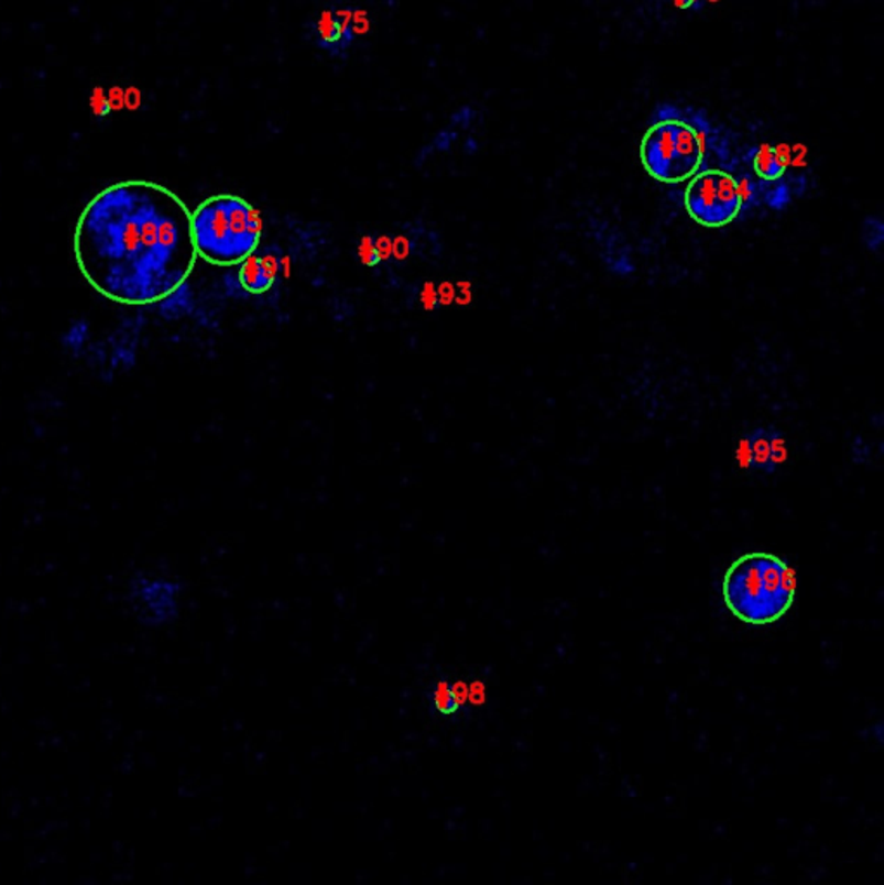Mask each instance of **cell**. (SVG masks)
I'll list each match as a JSON object with an SVG mask.
<instances>
[{
	"mask_svg": "<svg viewBox=\"0 0 884 885\" xmlns=\"http://www.w3.org/2000/svg\"><path fill=\"white\" fill-rule=\"evenodd\" d=\"M73 254L81 277L102 298L154 305L174 296L198 262L193 211L156 182H118L85 206Z\"/></svg>",
	"mask_w": 884,
	"mask_h": 885,
	"instance_id": "6da1fadb",
	"label": "cell"
},
{
	"mask_svg": "<svg viewBox=\"0 0 884 885\" xmlns=\"http://www.w3.org/2000/svg\"><path fill=\"white\" fill-rule=\"evenodd\" d=\"M711 127L701 111L663 105L642 135L639 156L654 181L683 184L705 165L710 150Z\"/></svg>",
	"mask_w": 884,
	"mask_h": 885,
	"instance_id": "7a4b0ae2",
	"label": "cell"
},
{
	"mask_svg": "<svg viewBox=\"0 0 884 885\" xmlns=\"http://www.w3.org/2000/svg\"><path fill=\"white\" fill-rule=\"evenodd\" d=\"M722 593L727 609L743 623H775L795 602V571L772 554H744L727 569Z\"/></svg>",
	"mask_w": 884,
	"mask_h": 885,
	"instance_id": "3957f363",
	"label": "cell"
},
{
	"mask_svg": "<svg viewBox=\"0 0 884 885\" xmlns=\"http://www.w3.org/2000/svg\"><path fill=\"white\" fill-rule=\"evenodd\" d=\"M193 233L198 256L205 262L236 266L259 250L263 221L247 199L218 194L194 210Z\"/></svg>",
	"mask_w": 884,
	"mask_h": 885,
	"instance_id": "277c9868",
	"label": "cell"
},
{
	"mask_svg": "<svg viewBox=\"0 0 884 885\" xmlns=\"http://www.w3.org/2000/svg\"><path fill=\"white\" fill-rule=\"evenodd\" d=\"M687 214L699 226L720 229L738 218L744 208L738 177L722 168H701L684 190Z\"/></svg>",
	"mask_w": 884,
	"mask_h": 885,
	"instance_id": "5b68a950",
	"label": "cell"
},
{
	"mask_svg": "<svg viewBox=\"0 0 884 885\" xmlns=\"http://www.w3.org/2000/svg\"><path fill=\"white\" fill-rule=\"evenodd\" d=\"M182 584L165 576L135 572L129 583L127 602L133 616L144 626L160 629L177 620Z\"/></svg>",
	"mask_w": 884,
	"mask_h": 885,
	"instance_id": "8992f818",
	"label": "cell"
},
{
	"mask_svg": "<svg viewBox=\"0 0 884 885\" xmlns=\"http://www.w3.org/2000/svg\"><path fill=\"white\" fill-rule=\"evenodd\" d=\"M739 462L763 474H774L787 459L784 433L775 427H756L738 447Z\"/></svg>",
	"mask_w": 884,
	"mask_h": 885,
	"instance_id": "52a82bcc",
	"label": "cell"
},
{
	"mask_svg": "<svg viewBox=\"0 0 884 885\" xmlns=\"http://www.w3.org/2000/svg\"><path fill=\"white\" fill-rule=\"evenodd\" d=\"M356 17L350 9H324L312 21V36L317 47L331 56H343L356 41Z\"/></svg>",
	"mask_w": 884,
	"mask_h": 885,
	"instance_id": "ba28073f",
	"label": "cell"
},
{
	"mask_svg": "<svg viewBox=\"0 0 884 885\" xmlns=\"http://www.w3.org/2000/svg\"><path fill=\"white\" fill-rule=\"evenodd\" d=\"M275 277H277V265L266 254L259 256V254L253 253L239 265V282H241L242 289L254 294V296L271 291V287L274 286Z\"/></svg>",
	"mask_w": 884,
	"mask_h": 885,
	"instance_id": "9c48e42d",
	"label": "cell"
},
{
	"mask_svg": "<svg viewBox=\"0 0 884 885\" xmlns=\"http://www.w3.org/2000/svg\"><path fill=\"white\" fill-rule=\"evenodd\" d=\"M428 704L433 717L440 720H457L465 711V699L456 681L436 678L428 687Z\"/></svg>",
	"mask_w": 884,
	"mask_h": 885,
	"instance_id": "30bf717a",
	"label": "cell"
},
{
	"mask_svg": "<svg viewBox=\"0 0 884 885\" xmlns=\"http://www.w3.org/2000/svg\"><path fill=\"white\" fill-rule=\"evenodd\" d=\"M750 163L753 174L762 182L781 181L786 174L789 165V156L784 153L783 148L777 145L762 144L756 145L750 153Z\"/></svg>",
	"mask_w": 884,
	"mask_h": 885,
	"instance_id": "8fae6325",
	"label": "cell"
},
{
	"mask_svg": "<svg viewBox=\"0 0 884 885\" xmlns=\"http://www.w3.org/2000/svg\"><path fill=\"white\" fill-rule=\"evenodd\" d=\"M883 230V221L876 220V218H867L864 223V232H862V238H864L865 245H867L869 250L876 251L877 248L883 245V236L884 232H880Z\"/></svg>",
	"mask_w": 884,
	"mask_h": 885,
	"instance_id": "7c38bea8",
	"label": "cell"
},
{
	"mask_svg": "<svg viewBox=\"0 0 884 885\" xmlns=\"http://www.w3.org/2000/svg\"><path fill=\"white\" fill-rule=\"evenodd\" d=\"M360 256H362V262L369 266H375L381 262L380 250L368 241L363 242L362 250H360Z\"/></svg>",
	"mask_w": 884,
	"mask_h": 885,
	"instance_id": "4fadbf2b",
	"label": "cell"
},
{
	"mask_svg": "<svg viewBox=\"0 0 884 885\" xmlns=\"http://www.w3.org/2000/svg\"><path fill=\"white\" fill-rule=\"evenodd\" d=\"M472 118H474V111H472L471 106H462V108L457 109L456 113L450 117V121H452L454 125L468 129Z\"/></svg>",
	"mask_w": 884,
	"mask_h": 885,
	"instance_id": "5bb4252c",
	"label": "cell"
},
{
	"mask_svg": "<svg viewBox=\"0 0 884 885\" xmlns=\"http://www.w3.org/2000/svg\"><path fill=\"white\" fill-rule=\"evenodd\" d=\"M456 139L457 132H454V130H441V132L436 135L435 141H433V148L438 151H448Z\"/></svg>",
	"mask_w": 884,
	"mask_h": 885,
	"instance_id": "9a60e30c",
	"label": "cell"
},
{
	"mask_svg": "<svg viewBox=\"0 0 884 885\" xmlns=\"http://www.w3.org/2000/svg\"><path fill=\"white\" fill-rule=\"evenodd\" d=\"M92 108L94 113L99 114V117H105V114L109 113L111 106H109L108 99L102 96V90H96V94H94Z\"/></svg>",
	"mask_w": 884,
	"mask_h": 885,
	"instance_id": "2e32d148",
	"label": "cell"
},
{
	"mask_svg": "<svg viewBox=\"0 0 884 885\" xmlns=\"http://www.w3.org/2000/svg\"><path fill=\"white\" fill-rule=\"evenodd\" d=\"M674 4L683 11H689V9H699L701 0H674Z\"/></svg>",
	"mask_w": 884,
	"mask_h": 885,
	"instance_id": "e0dca14e",
	"label": "cell"
}]
</instances>
